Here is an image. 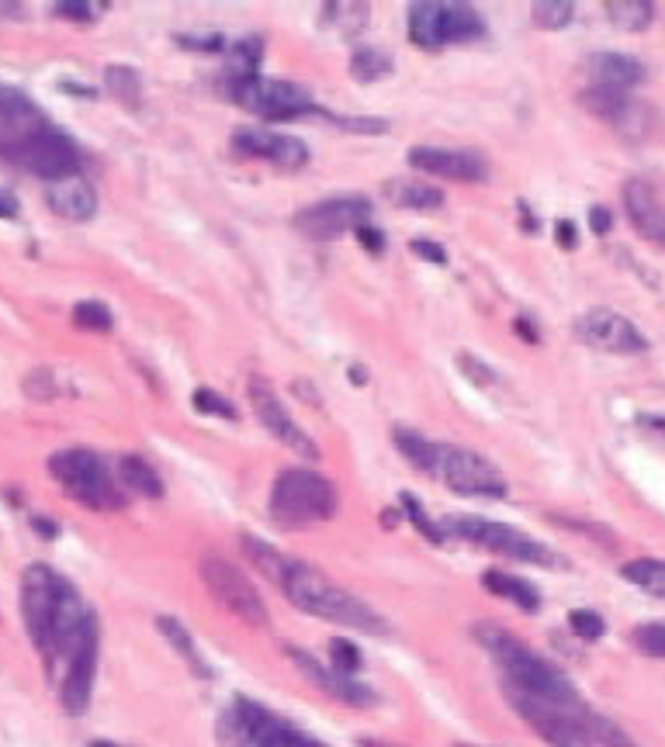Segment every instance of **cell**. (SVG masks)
<instances>
[{"label": "cell", "mask_w": 665, "mask_h": 747, "mask_svg": "<svg viewBox=\"0 0 665 747\" xmlns=\"http://www.w3.org/2000/svg\"><path fill=\"white\" fill-rule=\"evenodd\" d=\"M482 585L495 598H506V602H513L516 609H524V613H537L541 609V592L531 582H524V578H516V574H506V571L492 568V571L482 574Z\"/></svg>", "instance_id": "cell-25"}, {"label": "cell", "mask_w": 665, "mask_h": 747, "mask_svg": "<svg viewBox=\"0 0 665 747\" xmlns=\"http://www.w3.org/2000/svg\"><path fill=\"white\" fill-rule=\"evenodd\" d=\"M74 319L84 326V329H94V332H108L111 329V311L101 305V301H77L74 308Z\"/></svg>", "instance_id": "cell-40"}, {"label": "cell", "mask_w": 665, "mask_h": 747, "mask_svg": "<svg viewBox=\"0 0 665 747\" xmlns=\"http://www.w3.org/2000/svg\"><path fill=\"white\" fill-rule=\"evenodd\" d=\"M337 122L344 129H353V132H385L389 129L385 122H364V118H337Z\"/></svg>", "instance_id": "cell-46"}, {"label": "cell", "mask_w": 665, "mask_h": 747, "mask_svg": "<svg viewBox=\"0 0 665 747\" xmlns=\"http://www.w3.org/2000/svg\"><path fill=\"white\" fill-rule=\"evenodd\" d=\"M399 498H402V513H406L410 523H416V529H419V534H423L426 540H430V543H444V540H447L444 526L426 516V509H423V505H419L410 492H402Z\"/></svg>", "instance_id": "cell-35"}, {"label": "cell", "mask_w": 665, "mask_h": 747, "mask_svg": "<svg viewBox=\"0 0 665 747\" xmlns=\"http://www.w3.org/2000/svg\"><path fill=\"white\" fill-rule=\"evenodd\" d=\"M56 14H63V18H77V21H90V18H94L90 8H56Z\"/></svg>", "instance_id": "cell-50"}, {"label": "cell", "mask_w": 665, "mask_h": 747, "mask_svg": "<svg viewBox=\"0 0 665 747\" xmlns=\"http://www.w3.org/2000/svg\"><path fill=\"white\" fill-rule=\"evenodd\" d=\"M195 408L205 416H219V419H236V405L222 395H216L211 388H198L195 392Z\"/></svg>", "instance_id": "cell-42"}, {"label": "cell", "mask_w": 665, "mask_h": 747, "mask_svg": "<svg viewBox=\"0 0 665 747\" xmlns=\"http://www.w3.org/2000/svg\"><path fill=\"white\" fill-rule=\"evenodd\" d=\"M181 45H192V50H222V39L219 35H208V39H187V35H181Z\"/></svg>", "instance_id": "cell-47"}, {"label": "cell", "mask_w": 665, "mask_h": 747, "mask_svg": "<svg viewBox=\"0 0 665 747\" xmlns=\"http://www.w3.org/2000/svg\"><path fill=\"white\" fill-rule=\"evenodd\" d=\"M45 205L66 222H90L94 215H98V195H94V184L84 177H66V180L50 184Z\"/></svg>", "instance_id": "cell-22"}, {"label": "cell", "mask_w": 665, "mask_h": 747, "mask_svg": "<svg viewBox=\"0 0 665 747\" xmlns=\"http://www.w3.org/2000/svg\"><path fill=\"white\" fill-rule=\"evenodd\" d=\"M247 395H250V405H253V413H257L260 426H264L277 443H284L288 450L308 457V461H316V457H319V447H316L313 437H308V432L292 419V413L281 405L277 392L271 388V384H268L264 377H250Z\"/></svg>", "instance_id": "cell-14"}, {"label": "cell", "mask_w": 665, "mask_h": 747, "mask_svg": "<svg viewBox=\"0 0 665 747\" xmlns=\"http://www.w3.org/2000/svg\"><path fill=\"white\" fill-rule=\"evenodd\" d=\"M589 77H592V87L628 94L631 87L645 80V66L628 53H597L589 59Z\"/></svg>", "instance_id": "cell-23"}, {"label": "cell", "mask_w": 665, "mask_h": 747, "mask_svg": "<svg viewBox=\"0 0 665 747\" xmlns=\"http://www.w3.org/2000/svg\"><path fill=\"white\" fill-rule=\"evenodd\" d=\"M56 384H59L56 371H35V374H29V377H25V395L42 398V402H50V398H56V395H59Z\"/></svg>", "instance_id": "cell-43"}, {"label": "cell", "mask_w": 665, "mask_h": 747, "mask_svg": "<svg viewBox=\"0 0 665 747\" xmlns=\"http://www.w3.org/2000/svg\"><path fill=\"white\" fill-rule=\"evenodd\" d=\"M413 253L423 256V260H434V263H444V260H447V253H444L437 243H426V239H416V243H413Z\"/></svg>", "instance_id": "cell-45"}, {"label": "cell", "mask_w": 665, "mask_h": 747, "mask_svg": "<svg viewBox=\"0 0 665 747\" xmlns=\"http://www.w3.org/2000/svg\"><path fill=\"white\" fill-rule=\"evenodd\" d=\"M18 215V201L8 195V190H0V219H14Z\"/></svg>", "instance_id": "cell-49"}, {"label": "cell", "mask_w": 665, "mask_h": 747, "mask_svg": "<svg viewBox=\"0 0 665 747\" xmlns=\"http://www.w3.org/2000/svg\"><path fill=\"white\" fill-rule=\"evenodd\" d=\"M368 222H371V201L361 195L326 198L295 215L298 232H305L308 239H319V243H329V239H340L347 232H358Z\"/></svg>", "instance_id": "cell-12"}, {"label": "cell", "mask_w": 665, "mask_h": 747, "mask_svg": "<svg viewBox=\"0 0 665 747\" xmlns=\"http://www.w3.org/2000/svg\"><path fill=\"white\" fill-rule=\"evenodd\" d=\"M531 18H534L537 29L558 32L573 21V4H568V0H537V4L531 8Z\"/></svg>", "instance_id": "cell-34"}, {"label": "cell", "mask_w": 665, "mask_h": 747, "mask_svg": "<svg viewBox=\"0 0 665 747\" xmlns=\"http://www.w3.org/2000/svg\"><path fill=\"white\" fill-rule=\"evenodd\" d=\"M232 98L240 108L268 118V122H288V118L316 111V101L308 87L295 80H274V77H243L232 84Z\"/></svg>", "instance_id": "cell-9"}, {"label": "cell", "mask_w": 665, "mask_h": 747, "mask_svg": "<svg viewBox=\"0 0 665 747\" xmlns=\"http://www.w3.org/2000/svg\"><path fill=\"white\" fill-rule=\"evenodd\" d=\"M198 574L208 589V595L219 602L226 613H232L236 619H243L247 626H268L271 623V609L260 589L250 582V574L243 568H236L232 561L219 558V553H205L198 561Z\"/></svg>", "instance_id": "cell-6"}, {"label": "cell", "mask_w": 665, "mask_h": 747, "mask_svg": "<svg viewBox=\"0 0 665 747\" xmlns=\"http://www.w3.org/2000/svg\"><path fill=\"white\" fill-rule=\"evenodd\" d=\"M430 477L458 495H475V498H506L510 495L503 471H499L489 457L455 447V443H437Z\"/></svg>", "instance_id": "cell-7"}, {"label": "cell", "mask_w": 665, "mask_h": 747, "mask_svg": "<svg viewBox=\"0 0 665 747\" xmlns=\"http://www.w3.org/2000/svg\"><path fill=\"white\" fill-rule=\"evenodd\" d=\"M288 658H292V664L305 674L308 682H313L323 695L337 699V703L353 706V710H368V706L378 703V695L368 685H361L358 679H353V674H344L332 664H323V661H316L313 655H305V650H298V647H288Z\"/></svg>", "instance_id": "cell-15"}, {"label": "cell", "mask_w": 665, "mask_h": 747, "mask_svg": "<svg viewBox=\"0 0 665 747\" xmlns=\"http://www.w3.org/2000/svg\"><path fill=\"white\" fill-rule=\"evenodd\" d=\"M631 637H634V647L641 650V655L665 661V623H645V626H637Z\"/></svg>", "instance_id": "cell-38"}, {"label": "cell", "mask_w": 665, "mask_h": 747, "mask_svg": "<svg viewBox=\"0 0 665 747\" xmlns=\"http://www.w3.org/2000/svg\"><path fill=\"white\" fill-rule=\"evenodd\" d=\"M610 226H613V211L607 205H592L589 208V229L597 232V235H607Z\"/></svg>", "instance_id": "cell-44"}, {"label": "cell", "mask_w": 665, "mask_h": 747, "mask_svg": "<svg viewBox=\"0 0 665 747\" xmlns=\"http://www.w3.org/2000/svg\"><path fill=\"white\" fill-rule=\"evenodd\" d=\"M385 74H392V59L382 50H358L350 56V77L361 84H374Z\"/></svg>", "instance_id": "cell-32"}, {"label": "cell", "mask_w": 665, "mask_h": 747, "mask_svg": "<svg viewBox=\"0 0 665 747\" xmlns=\"http://www.w3.org/2000/svg\"><path fill=\"white\" fill-rule=\"evenodd\" d=\"M558 232H562V243H565V246H573V226L562 222V226H558Z\"/></svg>", "instance_id": "cell-52"}, {"label": "cell", "mask_w": 665, "mask_h": 747, "mask_svg": "<svg viewBox=\"0 0 665 747\" xmlns=\"http://www.w3.org/2000/svg\"><path fill=\"white\" fill-rule=\"evenodd\" d=\"M624 582H631L634 589H641L652 598H665V561L658 558H634L628 564H621Z\"/></svg>", "instance_id": "cell-29"}, {"label": "cell", "mask_w": 665, "mask_h": 747, "mask_svg": "<svg viewBox=\"0 0 665 747\" xmlns=\"http://www.w3.org/2000/svg\"><path fill=\"white\" fill-rule=\"evenodd\" d=\"M576 336L582 343H589L592 350L603 353H617V356H637L648 353V336L641 332L628 316L613 308H592L586 316L576 319Z\"/></svg>", "instance_id": "cell-13"}, {"label": "cell", "mask_w": 665, "mask_h": 747, "mask_svg": "<svg viewBox=\"0 0 665 747\" xmlns=\"http://www.w3.org/2000/svg\"><path fill=\"white\" fill-rule=\"evenodd\" d=\"M156 626H160V634H163V640L171 644L177 655L184 658V664H187V671L192 674H198V679H211V668H208V661H205V655L198 650V644H195V637L184 630V626L174 619V616H160L156 619Z\"/></svg>", "instance_id": "cell-27"}, {"label": "cell", "mask_w": 665, "mask_h": 747, "mask_svg": "<svg viewBox=\"0 0 665 747\" xmlns=\"http://www.w3.org/2000/svg\"><path fill=\"white\" fill-rule=\"evenodd\" d=\"M268 582H274V589H281L284 598L308 616L340 623V626H350V630H361L371 637H385L392 630L389 619L378 616V609H371L364 598L350 595L347 589L332 582L329 574H323L319 568L305 564V561L288 558V553H281V561Z\"/></svg>", "instance_id": "cell-1"}, {"label": "cell", "mask_w": 665, "mask_h": 747, "mask_svg": "<svg viewBox=\"0 0 665 747\" xmlns=\"http://www.w3.org/2000/svg\"><path fill=\"white\" fill-rule=\"evenodd\" d=\"M385 198L399 208H413V211H434L444 205V195L434 184H423L413 177H392L385 180Z\"/></svg>", "instance_id": "cell-26"}, {"label": "cell", "mask_w": 665, "mask_h": 747, "mask_svg": "<svg viewBox=\"0 0 665 747\" xmlns=\"http://www.w3.org/2000/svg\"><path fill=\"white\" fill-rule=\"evenodd\" d=\"M607 18L624 32H641L655 18V8L648 0H613V4H607Z\"/></svg>", "instance_id": "cell-30"}, {"label": "cell", "mask_w": 665, "mask_h": 747, "mask_svg": "<svg viewBox=\"0 0 665 747\" xmlns=\"http://www.w3.org/2000/svg\"><path fill=\"white\" fill-rule=\"evenodd\" d=\"M437 443H440V440L423 437V432H416V429H406V426H399V429H395V450H399L402 457H406V461H410L413 468H419L426 477H430V471H434Z\"/></svg>", "instance_id": "cell-28"}, {"label": "cell", "mask_w": 665, "mask_h": 747, "mask_svg": "<svg viewBox=\"0 0 665 747\" xmlns=\"http://www.w3.org/2000/svg\"><path fill=\"white\" fill-rule=\"evenodd\" d=\"M582 105L600 118V122L613 125L621 135L631 139H645L652 129V111L645 105L631 101L621 90H603V87H589L582 94Z\"/></svg>", "instance_id": "cell-18"}, {"label": "cell", "mask_w": 665, "mask_h": 747, "mask_svg": "<svg viewBox=\"0 0 665 747\" xmlns=\"http://www.w3.org/2000/svg\"><path fill=\"white\" fill-rule=\"evenodd\" d=\"M105 84H108V90L115 94V98L122 105H129V108H135L139 98H142V80H139L135 69H129V66H108L105 69Z\"/></svg>", "instance_id": "cell-33"}, {"label": "cell", "mask_w": 665, "mask_h": 747, "mask_svg": "<svg viewBox=\"0 0 665 747\" xmlns=\"http://www.w3.org/2000/svg\"><path fill=\"white\" fill-rule=\"evenodd\" d=\"M475 637L479 644L492 655V661L499 664V674H503L506 692H520L527 699H537V703H552L558 710H573L582 713V695L573 685V679L552 664L548 658H541L534 647H527L524 640H516L510 630L495 623H479L475 626Z\"/></svg>", "instance_id": "cell-2"}, {"label": "cell", "mask_w": 665, "mask_h": 747, "mask_svg": "<svg viewBox=\"0 0 665 747\" xmlns=\"http://www.w3.org/2000/svg\"><path fill=\"white\" fill-rule=\"evenodd\" d=\"M516 329H520V336H524V340H537V332H534V326L531 322H524V319H516Z\"/></svg>", "instance_id": "cell-51"}, {"label": "cell", "mask_w": 665, "mask_h": 747, "mask_svg": "<svg viewBox=\"0 0 665 747\" xmlns=\"http://www.w3.org/2000/svg\"><path fill=\"white\" fill-rule=\"evenodd\" d=\"M440 526H444L447 537H458V540H468L475 547H486L506 561L537 564V568H565V561L548 543L520 534V529H513L506 523H492V519H482V516H447Z\"/></svg>", "instance_id": "cell-5"}, {"label": "cell", "mask_w": 665, "mask_h": 747, "mask_svg": "<svg viewBox=\"0 0 665 747\" xmlns=\"http://www.w3.org/2000/svg\"><path fill=\"white\" fill-rule=\"evenodd\" d=\"M458 747H475V744H458Z\"/></svg>", "instance_id": "cell-54"}, {"label": "cell", "mask_w": 665, "mask_h": 747, "mask_svg": "<svg viewBox=\"0 0 665 747\" xmlns=\"http://www.w3.org/2000/svg\"><path fill=\"white\" fill-rule=\"evenodd\" d=\"M50 474L63 485V492L87 505V509L98 513H115L126 509V492L118 474H111V468L101 461L94 450H59L50 457Z\"/></svg>", "instance_id": "cell-4"}, {"label": "cell", "mask_w": 665, "mask_h": 747, "mask_svg": "<svg viewBox=\"0 0 665 747\" xmlns=\"http://www.w3.org/2000/svg\"><path fill=\"white\" fill-rule=\"evenodd\" d=\"M337 505H340L337 488H332V481H326L319 471L284 468L271 485L268 513L284 529H305L337 516Z\"/></svg>", "instance_id": "cell-3"}, {"label": "cell", "mask_w": 665, "mask_h": 747, "mask_svg": "<svg viewBox=\"0 0 665 747\" xmlns=\"http://www.w3.org/2000/svg\"><path fill=\"white\" fill-rule=\"evenodd\" d=\"M358 235H361V243L371 250V253H382V235H378L371 226H364V229H358Z\"/></svg>", "instance_id": "cell-48"}, {"label": "cell", "mask_w": 665, "mask_h": 747, "mask_svg": "<svg viewBox=\"0 0 665 747\" xmlns=\"http://www.w3.org/2000/svg\"><path fill=\"white\" fill-rule=\"evenodd\" d=\"M568 626H573V634L586 644H597L607 630V623L600 613H592V609H573L568 613Z\"/></svg>", "instance_id": "cell-37"}, {"label": "cell", "mask_w": 665, "mask_h": 747, "mask_svg": "<svg viewBox=\"0 0 665 747\" xmlns=\"http://www.w3.org/2000/svg\"><path fill=\"white\" fill-rule=\"evenodd\" d=\"M232 150L253 156V160H268L281 171H302L308 163V146L298 142L295 135H281L268 129H236L232 132Z\"/></svg>", "instance_id": "cell-17"}, {"label": "cell", "mask_w": 665, "mask_h": 747, "mask_svg": "<svg viewBox=\"0 0 665 747\" xmlns=\"http://www.w3.org/2000/svg\"><path fill=\"white\" fill-rule=\"evenodd\" d=\"M458 367L471 384H479V388H492V384H499V374L486 364V360L471 356V353H458Z\"/></svg>", "instance_id": "cell-41"}, {"label": "cell", "mask_w": 665, "mask_h": 747, "mask_svg": "<svg viewBox=\"0 0 665 747\" xmlns=\"http://www.w3.org/2000/svg\"><path fill=\"white\" fill-rule=\"evenodd\" d=\"M329 664L337 668V671H344V674H353V671H361L364 658H361V650L353 647L350 640L337 637V640L329 644Z\"/></svg>", "instance_id": "cell-39"}, {"label": "cell", "mask_w": 665, "mask_h": 747, "mask_svg": "<svg viewBox=\"0 0 665 747\" xmlns=\"http://www.w3.org/2000/svg\"><path fill=\"white\" fill-rule=\"evenodd\" d=\"M406 21L410 42H416L419 50H444V45L486 35V18L468 4H413Z\"/></svg>", "instance_id": "cell-8"}, {"label": "cell", "mask_w": 665, "mask_h": 747, "mask_svg": "<svg viewBox=\"0 0 665 747\" xmlns=\"http://www.w3.org/2000/svg\"><path fill=\"white\" fill-rule=\"evenodd\" d=\"M410 163L419 174L458 180V184H479V180L489 177V163L479 153H468V150L416 146V150H410Z\"/></svg>", "instance_id": "cell-19"}, {"label": "cell", "mask_w": 665, "mask_h": 747, "mask_svg": "<svg viewBox=\"0 0 665 747\" xmlns=\"http://www.w3.org/2000/svg\"><path fill=\"white\" fill-rule=\"evenodd\" d=\"M87 747H129V744H115V740H90Z\"/></svg>", "instance_id": "cell-53"}, {"label": "cell", "mask_w": 665, "mask_h": 747, "mask_svg": "<svg viewBox=\"0 0 665 747\" xmlns=\"http://www.w3.org/2000/svg\"><path fill=\"white\" fill-rule=\"evenodd\" d=\"M247 710H250L253 747H326L313 734L298 730L295 723H288L284 716H274L271 710H264L260 703H250V699H247Z\"/></svg>", "instance_id": "cell-21"}, {"label": "cell", "mask_w": 665, "mask_h": 747, "mask_svg": "<svg viewBox=\"0 0 665 747\" xmlns=\"http://www.w3.org/2000/svg\"><path fill=\"white\" fill-rule=\"evenodd\" d=\"M586 727H589V737L597 747H641L624 727H617V723L610 716H600V713H589L586 710Z\"/></svg>", "instance_id": "cell-31"}, {"label": "cell", "mask_w": 665, "mask_h": 747, "mask_svg": "<svg viewBox=\"0 0 665 747\" xmlns=\"http://www.w3.org/2000/svg\"><path fill=\"white\" fill-rule=\"evenodd\" d=\"M621 198H624V211H628L631 229L645 239V243L665 250V205L658 201L655 187L648 180H628Z\"/></svg>", "instance_id": "cell-20"}, {"label": "cell", "mask_w": 665, "mask_h": 747, "mask_svg": "<svg viewBox=\"0 0 665 747\" xmlns=\"http://www.w3.org/2000/svg\"><path fill=\"white\" fill-rule=\"evenodd\" d=\"M80 160H84L80 156V146L63 129H56V125H45L18 153H11V163L14 166H21V171L32 174V177L50 180V184L66 180V177H77Z\"/></svg>", "instance_id": "cell-10"}, {"label": "cell", "mask_w": 665, "mask_h": 747, "mask_svg": "<svg viewBox=\"0 0 665 747\" xmlns=\"http://www.w3.org/2000/svg\"><path fill=\"white\" fill-rule=\"evenodd\" d=\"M45 125L50 122H45L39 105H32L21 90L0 84V156L11 160V153H18Z\"/></svg>", "instance_id": "cell-16"}, {"label": "cell", "mask_w": 665, "mask_h": 747, "mask_svg": "<svg viewBox=\"0 0 665 747\" xmlns=\"http://www.w3.org/2000/svg\"><path fill=\"white\" fill-rule=\"evenodd\" d=\"M510 706L516 710V716L527 723V727L548 744V747H597L589 737L586 727V710L573 713V710H558L552 703H537V699H527L520 692H506Z\"/></svg>", "instance_id": "cell-11"}, {"label": "cell", "mask_w": 665, "mask_h": 747, "mask_svg": "<svg viewBox=\"0 0 665 747\" xmlns=\"http://www.w3.org/2000/svg\"><path fill=\"white\" fill-rule=\"evenodd\" d=\"M115 474H118V481H122V488L135 492L139 498H150V502L163 498V477H160V471L150 461H142V457L122 453V457H118V471Z\"/></svg>", "instance_id": "cell-24"}, {"label": "cell", "mask_w": 665, "mask_h": 747, "mask_svg": "<svg viewBox=\"0 0 665 747\" xmlns=\"http://www.w3.org/2000/svg\"><path fill=\"white\" fill-rule=\"evenodd\" d=\"M326 18L332 21V29H340L344 35H353V32L364 29L368 8H361V4H332V8H326Z\"/></svg>", "instance_id": "cell-36"}]
</instances>
